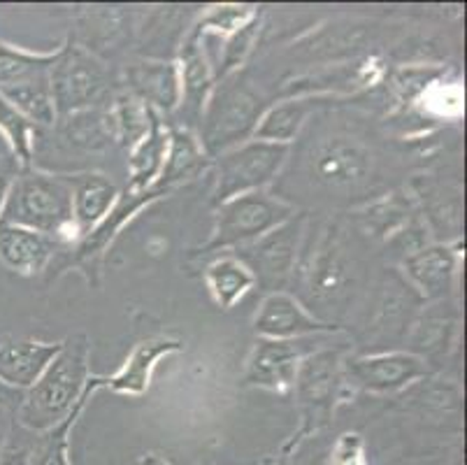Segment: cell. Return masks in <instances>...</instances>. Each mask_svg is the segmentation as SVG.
<instances>
[{
	"label": "cell",
	"mask_w": 467,
	"mask_h": 465,
	"mask_svg": "<svg viewBox=\"0 0 467 465\" xmlns=\"http://www.w3.org/2000/svg\"><path fill=\"white\" fill-rule=\"evenodd\" d=\"M0 221L42 233L58 247H72L82 240L72 219V189L66 174L19 170Z\"/></svg>",
	"instance_id": "7a4b0ae2"
},
{
	"label": "cell",
	"mask_w": 467,
	"mask_h": 465,
	"mask_svg": "<svg viewBox=\"0 0 467 465\" xmlns=\"http://www.w3.org/2000/svg\"><path fill=\"white\" fill-rule=\"evenodd\" d=\"M305 438L300 433H296L291 438V440L286 442V445H284V449L279 451V459H277V465H288V460H291V456L296 454V451H298V447H300V442H303ZM201 465H214L212 463V460H205V463H201Z\"/></svg>",
	"instance_id": "74e56055"
},
{
	"label": "cell",
	"mask_w": 467,
	"mask_h": 465,
	"mask_svg": "<svg viewBox=\"0 0 467 465\" xmlns=\"http://www.w3.org/2000/svg\"><path fill=\"white\" fill-rule=\"evenodd\" d=\"M344 356L335 347H318L309 356H305L296 373L293 391L300 405V428L303 438L324 428L344 398Z\"/></svg>",
	"instance_id": "277c9868"
},
{
	"label": "cell",
	"mask_w": 467,
	"mask_h": 465,
	"mask_svg": "<svg viewBox=\"0 0 467 465\" xmlns=\"http://www.w3.org/2000/svg\"><path fill=\"white\" fill-rule=\"evenodd\" d=\"M72 219L78 224L79 236H88L119 203V189L112 179L98 173L72 174Z\"/></svg>",
	"instance_id": "d6986e66"
},
{
	"label": "cell",
	"mask_w": 467,
	"mask_h": 465,
	"mask_svg": "<svg viewBox=\"0 0 467 465\" xmlns=\"http://www.w3.org/2000/svg\"><path fill=\"white\" fill-rule=\"evenodd\" d=\"M91 379V343L84 333L61 343L42 377L24 391L15 421L33 435H45L61 426L82 400Z\"/></svg>",
	"instance_id": "6da1fadb"
},
{
	"label": "cell",
	"mask_w": 467,
	"mask_h": 465,
	"mask_svg": "<svg viewBox=\"0 0 467 465\" xmlns=\"http://www.w3.org/2000/svg\"><path fill=\"white\" fill-rule=\"evenodd\" d=\"M61 349V343H42V340H12L0 344V382L19 391H28L47 365Z\"/></svg>",
	"instance_id": "e0dca14e"
},
{
	"label": "cell",
	"mask_w": 467,
	"mask_h": 465,
	"mask_svg": "<svg viewBox=\"0 0 467 465\" xmlns=\"http://www.w3.org/2000/svg\"><path fill=\"white\" fill-rule=\"evenodd\" d=\"M182 349H184V344H182L180 340H142V343L135 344V349L129 354V358H126V364L121 365L112 377H93V382H96L98 391L109 389L114 391V394L142 396L144 391L150 389L151 375H154L161 358L182 352Z\"/></svg>",
	"instance_id": "4fadbf2b"
},
{
	"label": "cell",
	"mask_w": 467,
	"mask_h": 465,
	"mask_svg": "<svg viewBox=\"0 0 467 465\" xmlns=\"http://www.w3.org/2000/svg\"><path fill=\"white\" fill-rule=\"evenodd\" d=\"M0 96L10 100L36 126L49 128L58 122L52 87H49V75H37L33 79H26V82L15 84V87L0 89Z\"/></svg>",
	"instance_id": "cb8c5ba5"
},
{
	"label": "cell",
	"mask_w": 467,
	"mask_h": 465,
	"mask_svg": "<svg viewBox=\"0 0 467 465\" xmlns=\"http://www.w3.org/2000/svg\"><path fill=\"white\" fill-rule=\"evenodd\" d=\"M36 123L28 122L10 100L0 96V135L10 147L12 161L19 165V170H31L36 156Z\"/></svg>",
	"instance_id": "83f0119b"
},
{
	"label": "cell",
	"mask_w": 467,
	"mask_h": 465,
	"mask_svg": "<svg viewBox=\"0 0 467 465\" xmlns=\"http://www.w3.org/2000/svg\"><path fill=\"white\" fill-rule=\"evenodd\" d=\"M180 87H182V100L180 110L189 119H202L205 114L207 102H210L212 91H214V68L210 66L202 49L201 40L189 36L182 45L180 51Z\"/></svg>",
	"instance_id": "ac0fdd59"
},
{
	"label": "cell",
	"mask_w": 467,
	"mask_h": 465,
	"mask_svg": "<svg viewBox=\"0 0 467 465\" xmlns=\"http://www.w3.org/2000/svg\"><path fill=\"white\" fill-rule=\"evenodd\" d=\"M263 114V102L244 84H221L205 108V140H201L207 156L219 153L252 140L254 128Z\"/></svg>",
	"instance_id": "8992f818"
},
{
	"label": "cell",
	"mask_w": 467,
	"mask_h": 465,
	"mask_svg": "<svg viewBox=\"0 0 467 465\" xmlns=\"http://www.w3.org/2000/svg\"><path fill=\"white\" fill-rule=\"evenodd\" d=\"M296 215L298 210L291 203L265 194V191L237 196V198L216 205L212 236L201 247H195L193 256H210L216 251L252 245L258 238L267 236L270 230L279 228Z\"/></svg>",
	"instance_id": "3957f363"
},
{
	"label": "cell",
	"mask_w": 467,
	"mask_h": 465,
	"mask_svg": "<svg viewBox=\"0 0 467 465\" xmlns=\"http://www.w3.org/2000/svg\"><path fill=\"white\" fill-rule=\"evenodd\" d=\"M96 391L98 386L96 382H93V375H91V379H88L87 384V391H84L82 400H79V405L75 407V412H72L61 426H57V428L49 430V433L40 435V438H37V445L33 447L31 454L24 456V463L21 465H72L70 463V430Z\"/></svg>",
	"instance_id": "484cf974"
},
{
	"label": "cell",
	"mask_w": 467,
	"mask_h": 465,
	"mask_svg": "<svg viewBox=\"0 0 467 465\" xmlns=\"http://www.w3.org/2000/svg\"><path fill=\"white\" fill-rule=\"evenodd\" d=\"M407 281L426 301H444L451 293L458 272V249L451 245H426L402 261Z\"/></svg>",
	"instance_id": "7c38bea8"
},
{
	"label": "cell",
	"mask_w": 467,
	"mask_h": 465,
	"mask_svg": "<svg viewBox=\"0 0 467 465\" xmlns=\"http://www.w3.org/2000/svg\"><path fill=\"white\" fill-rule=\"evenodd\" d=\"M449 326H451V323L444 319V312L432 314L431 319H426V326H416L419 335H416L414 343L421 349H432V343H435V340H440V343L447 340Z\"/></svg>",
	"instance_id": "836d02e7"
},
{
	"label": "cell",
	"mask_w": 467,
	"mask_h": 465,
	"mask_svg": "<svg viewBox=\"0 0 467 465\" xmlns=\"http://www.w3.org/2000/svg\"><path fill=\"white\" fill-rule=\"evenodd\" d=\"M305 289L314 301L337 296L347 284V266L333 245H321L303 270Z\"/></svg>",
	"instance_id": "d4e9b609"
},
{
	"label": "cell",
	"mask_w": 467,
	"mask_h": 465,
	"mask_svg": "<svg viewBox=\"0 0 467 465\" xmlns=\"http://www.w3.org/2000/svg\"><path fill=\"white\" fill-rule=\"evenodd\" d=\"M330 465H368L365 459L363 435L342 433L333 447V459Z\"/></svg>",
	"instance_id": "d6a6232c"
},
{
	"label": "cell",
	"mask_w": 467,
	"mask_h": 465,
	"mask_svg": "<svg viewBox=\"0 0 467 465\" xmlns=\"http://www.w3.org/2000/svg\"><path fill=\"white\" fill-rule=\"evenodd\" d=\"M114 123V140L121 147L133 149L150 131V108L133 93H121L109 110Z\"/></svg>",
	"instance_id": "f546056e"
},
{
	"label": "cell",
	"mask_w": 467,
	"mask_h": 465,
	"mask_svg": "<svg viewBox=\"0 0 467 465\" xmlns=\"http://www.w3.org/2000/svg\"><path fill=\"white\" fill-rule=\"evenodd\" d=\"M140 465H170V463L159 454H144L142 459H140Z\"/></svg>",
	"instance_id": "f35d334b"
},
{
	"label": "cell",
	"mask_w": 467,
	"mask_h": 465,
	"mask_svg": "<svg viewBox=\"0 0 467 465\" xmlns=\"http://www.w3.org/2000/svg\"><path fill=\"white\" fill-rule=\"evenodd\" d=\"M108 68L84 47H61V54L49 70L57 117L93 108L108 91Z\"/></svg>",
	"instance_id": "ba28073f"
},
{
	"label": "cell",
	"mask_w": 467,
	"mask_h": 465,
	"mask_svg": "<svg viewBox=\"0 0 467 465\" xmlns=\"http://www.w3.org/2000/svg\"><path fill=\"white\" fill-rule=\"evenodd\" d=\"M58 54L61 49L49 51V54H36V51L16 49V47L0 42V89L15 87V84L26 82L37 75H49Z\"/></svg>",
	"instance_id": "f1b7e54d"
},
{
	"label": "cell",
	"mask_w": 467,
	"mask_h": 465,
	"mask_svg": "<svg viewBox=\"0 0 467 465\" xmlns=\"http://www.w3.org/2000/svg\"><path fill=\"white\" fill-rule=\"evenodd\" d=\"M254 19H258V10L252 5H216L201 16V21L193 26L191 36L198 37V40L205 37L207 33L228 37L247 24H252Z\"/></svg>",
	"instance_id": "4dcf8cb0"
},
{
	"label": "cell",
	"mask_w": 467,
	"mask_h": 465,
	"mask_svg": "<svg viewBox=\"0 0 467 465\" xmlns=\"http://www.w3.org/2000/svg\"><path fill=\"white\" fill-rule=\"evenodd\" d=\"M288 153L291 144L261 143V140H247L219 153L212 161L216 170L214 205L265 189L284 168Z\"/></svg>",
	"instance_id": "5b68a950"
},
{
	"label": "cell",
	"mask_w": 467,
	"mask_h": 465,
	"mask_svg": "<svg viewBox=\"0 0 467 465\" xmlns=\"http://www.w3.org/2000/svg\"><path fill=\"white\" fill-rule=\"evenodd\" d=\"M16 168L19 165L12 161V164H0V217H3V210H5V200L7 194H10V186L16 177Z\"/></svg>",
	"instance_id": "e575fe53"
},
{
	"label": "cell",
	"mask_w": 467,
	"mask_h": 465,
	"mask_svg": "<svg viewBox=\"0 0 467 465\" xmlns=\"http://www.w3.org/2000/svg\"><path fill=\"white\" fill-rule=\"evenodd\" d=\"M12 428H15V415L7 409H0V463H3V456L12 440Z\"/></svg>",
	"instance_id": "d590c367"
},
{
	"label": "cell",
	"mask_w": 467,
	"mask_h": 465,
	"mask_svg": "<svg viewBox=\"0 0 467 465\" xmlns=\"http://www.w3.org/2000/svg\"><path fill=\"white\" fill-rule=\"evenodd\" d=\"M344 382L365 394H398L431 373L426 358L414 352H386L344 358Z\"/></svg>",
	"instance_id": "9c48e42d"
},
{
	"label": "cell",
	"mask_w": 467,
	"mask_h": 465,
	"mask_svg": "<svg viewBox=\"0 0 467 465\" xmlns=\"http://www.w3.org/2000/svg\"><path fill=\"white\" fill-rule=\"evenodd\" d=\"M309 114L307 100H284L273 105V108L263 110L261 119H258L256 128H254L252 140H261V143H275V144H291L298 138L303 131L305 122Z\"/></svg>",
	"instance_id": "603a6c76"
},
{
	"label": "cell",
	"mask_w": 467,
	"mask_h": 465,
	"mask_svg": "<svg viewBox=\"0 0 467 465\" xmlns=\"http://www.w3.org/2000/svg\"><path fill=\"white\" fill-rule=\"evenodd\" d=\"M254 331L258 338L267 340H298L314 335H330L339 328L314 317L307 307L286 291L267 293L254 317Z\"/></svg>",
	"instance_id": "8fae6325"
},
{
	"label": "cell",
	"mask_w": 467,
	"mask_h": 465,
	"mask_svg": "<svg viewBox=\"0 0 467 465\" xmlns=\"http://www.w3.org/2000/svg\"><path fill=\"white\" fill-rule=\"evenodd\" d=\"M314 168L321 182L330 186H351L365 179L370 170V156L360 144L337 138L328 140L314 153Z\"/></svg>",
	"instance_id": "ffe728a7"
},
{
	"label": "cell",
	"mask_w": 467,
	"mask_h": 465,
	"mask_svg": "<svg viewBox=\"0 0 467 465\" xmlns=\"http://www.w3.org/2000/svg\"><path fill=\"white\" fill-rule=\"evenodd\" d=\"M168 153V126L163 117L150 108V131L130 149L129 194H144L154 186Z\"/></svg>",
	"instance_id": "44dd1931"
},
{
	"label": "cell",
	"mask_w": 467,
	"mask_h": 465,
	"mask_svg": "<svg viewBox=\"0 0 467 465\" xmlns=\"http://www.w3.org/2000/svg\"><path fill=\"white\" fill-rule=\"evenodd\" d=\"M318 344H324L318 343V335L298 340L258 338L244 365V384L277 394L293 391L300 361L317 352Z\"/></svg>",
	"instance_id": "30bf717a"
},
{
	"label": "cell",
	"mask_w": 467,
	"mask_h": 465,
	"mask_svg": "<svg viewBox=\"0 0 467 465\" xmlns=\"http://www.w3.org/2000/svg\"><path fill=\"white\" fill-rule=\"evenodd\" d=\"M305 226H307V215L298 212L286 224L270 230L267 236L258 238L252 245L235 249L233 256H237L252 270L254 280H256L263 291H282L284 284L291 280L296 266H298Z\"/></svg>",
	"instance_id": "52a82bcc"
},
{
	"label": "cell",
	"mask_w": 467,
	"mask_h": 465,
	"mask_svg": "<svg viewBox=\"0 0 467 465\" xmlns=\"http://www.w3.org/2000/svg\"><path fill=\"white\" fill-rule=\"evenodd\" d=\"M129 93L159 112L161 117L180 110L182 87L177 61H144L126 68Z\"/></svg>",
	"instance_id": "5bb4252c"
},
{
	"label": "cell",
	"mask_w": 467,
	"mask_h": 465,
	"mask_svg": "<svg viewBox=\"0 0 467 465\" xmlns=\"http://www.w3.org/2000/svg\"><path fill=\"white\" fill-rule=\"evenodd\" d=\"M63 122V138L70 140L75 147H84L88 152L105 149L114 143L112 114L103 110H82V112L67 114Z\"/></svg>",
	"instance_id": "4316f807"
},
{
	"label": "cell",
	"mask_w": 467,
	"mask_h": 465,
	"mask_svg": "<svg viewBox=\"0 0 467 465\" xmlns=\"http://www.w3.org/2000/svg\"><path fill=\"white\" fill-rule=\"evenodd\" d=\"M207 168H212V159L207 156L198 135L186 126H170L168 153H165V164L161 168L159 179L154 182V189L172 194L177 186L201 177Z\"/></svg>",
	"instance_id": "9a60e30c"
},
{
	"label": "cell",
	"mask_w": 467,
	"mask_h": 465,
	"mask_svg": "<svg viewBox=\"0 0 467 465\" xmlns=\"http://www.w3.org/2000/svg\"><path fill=\"white\" fill-rule=\"evenodd\" d=\"M256 28L258 19H254L252 24H247L244 28H240L237 33L226 37V45H223V51H221V61L219 68L214 70V82L221 84L226 82L228 77L235 70H240V66L247 61L249 51H252L254 40H256Z\"/></svg>",
	"instance_id": "1f68e13d"
},
{
	"label": "cell",
	"mask_w": 467,
	"mask_h": 465,
	"mask_svg": "<svg viewBox=\"0 0 467 465\" xmlns=\"http://www.w3.org/2000/svg\"><path fill=\"white\" fill-rule=\"evenodd\" d=\"M21 400H24V391L12 389L5 382H0V409H7V412L15 415L16 407L21 405Z\"/></svg>",
	"instance_id": "8d00e7d4"
},
{
	"label": "cell",
	"mask_w": 467,
	"mask_h": 465,
	"mask_svg": "<svg viewBox=\"0 0 467 465\" xmlns=\"http://www.w3.org/2000/svg\"><path fill=\"white\" fill-rule=\"evenodd\" d=\"M205 284L216 307L231 310V307H235L237 301H242L256 287V280H254L252 270L237 256L223 254L207 266Z\"/></svg>",
	"instance_id": "7402d4cb"
},
{
	"label": "cell",
	"mask_w": 467,
	"mask_h": 465,
	"mask_svg": "<svg viewBox=\"0 0 467 465\" xmlns=\"http://www.w3.org/2000/svg\"><path fill=\"white\" fill-rule=\"evenodd\" d=\"M57 249L58 245L52 238L24 226L0 221V263L7 270L24 277L40 275L49 266Z\"/></svg>",
	"instance_id": "2e32d148"
}]
</instances>
